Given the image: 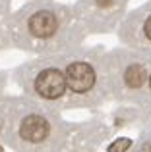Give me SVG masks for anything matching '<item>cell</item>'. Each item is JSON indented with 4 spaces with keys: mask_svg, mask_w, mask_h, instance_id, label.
<instances>
[{
    "mask_svg": "<svg viewBox=\"0 0 151 152\" xmlns=\"http://www.w3.org/2000/svg\"><path fill=\"white\" fill-rule=\"evenodd\" d=\"M85 37L72 6L54 0H29L8 15L0 27L2 45L37 56H54L78 48Z\"/></svg>",
    "mask_w": 151,
    "mask_h": 152,
    "instance_id": "6da1fadb",
    "label": "cell"
},
{
    "mask_svg": "<svg viewBox=\"0 0 151 152\" xmlns=\"http://www.w3.org/2000/svg\"><path fill=\"white\" fill-rule=\"evenodd\" d=\"M103 46H78L68 52H62V71L66 79L70 106H89L103 100L107 94L103 79Z\"/></svg>",
    "mask_w": 151,
    "mask_h": 152,
    "instance_id": "7a4b0ae2",
    "label": "cell"
},
{
    "mask_svg": "<svg viewBox=\"0 0 151 152\" xmlns=\"http://www.w3.org/2000/svg\"><path fill=\"white\" fill-rule=\"evenodd\" d=\"M151 67V56L132 48H113L103 54V79L107 94L118 100L141 102Z\"/></svg>",
    "mask_w": 151,
    "mask_h": 152,
    "instance_id": "3957f363",
    "label": "cell"
},
{
    "mask_svg": "<svg viewBox=\"0 0 151 152\" xmlns=\"http://www.w3.org/2000/svg\"><path fill=\"white\" fill-rule=\"evenodd\" d=\"M19 87L39 104H60L66 102V79L62 71L60 54L39 56L37 60L25 62L14 73Z\"/></svg>",
    "mask_w": 151,
    "mask_h": 152,
    "instance_id": "277c9868",
    "label": "cell"
},
{
    "mask_svg": "<svg viewBox=\"0 0 151 152\" xmlns=\"http://www.w3.org/2000/svg\"><path fill=\"white\" fill-rule=\"evenodd\" d=\"M130 0H78L72 6L85 35L110 33L128 14Z\"/></svg>",
    "mask_w": 151,
    "mask_h": 152,
    "instance_id": "5b68a950",
    "label": "cell"
},
{
    "mask_svg": "<svg viewBox=\"0 0 151 152\" xmlns=\"http://www.w3.org/2000/svg\"><path fill=\"white\" fill-rule=\"evenodd\" d=\"M116 35L122 46L151 56V0L124 15Z\"/></svg>",
    "mask_w": 151,
    "mask_h": 152,
    "instance_id": "8992f818",
    "label": "cell"
},
{
    "mask_svg": "<svg viewBox=\"0 0 151 152\" xmlns=\"http://www.w3.org/2000/svg\"><path fill=\"white\" fill-rule=\"evenodd\" d=\"M23 106L16 108L19 114L18 119V137L27 145H39L47 141L53 133V121L49 119L47 112L39 106V102L21 100Z\"/></svg>",
    "mask_w": 151,
    "mask_h": 152,
    "instance_id": "52a82bcc",
    "label": "cell"
},
{
    "mask_svg": "<svg viewBox=\"0 0 151 152\" xmlns=\"http://www.w3.org/2000/svg\"><path fill=\"white\" fill-rule=\"evenodd\" d=\"M132 146V141L130 139H118V141H114L113 145L109 146V152H126Z\"/></svg>",
    "mask_w": 151,
    "mask_h": 152,
    "instance_id": "ba28073f",
    "label": "cell"
},
{
    "mask_svg": "<svg viewBox=\"0 0 151 152\" xmlns=\"http://www.w3.org/2000/svg\"><path fill=\"white\" fill-rule=\"evenodd\" d=\"M140 104H144V106H149V108H151V67H149V73H147V83H145L144 98H141Z\"/></svg>",
    "mask_w": 151,
    "mask_h": 152,
    "instance_id": "9c48e42d",
    "label": "cell"
},
{
    "mask_svg": "<svg viewBox=\"0 0 151 152\" xmlns=\"http://www.w3.org/2000/svg\"><path fill=\"white\" fill-rule=\"evenodd\" d=\"M10 6H12V0H0V25L10 15Z\"/></svg>",
    "mask_w": 151,
    "mask_h": 152,
    "instance_id": "30bf717a",
    "label": "cell"
},
{
    "mask_svg": "<svg viewBox=\"0 0 151 152\" xmlns=\"http://www.w3.org/2000/svg\"><path fill=\"white\" fill-rule=\"evenodd\" d=\"M140 152H151V139L144 141V145L140 146Z\"/></svg>",
    "mask_w": 151,
    "mask_h": 152,
    "instance_id": "8fae6325",
    "label": "cell"
},
{
    "mask_svg": "<svg viewBox=\"0 0 151 152\" xmlns=\"http://www.w3.org/2000/svg\"><path fill=\"white\" fill-rule=\"evenodd\" d=\"M0 152H4V148H2V146H0Z\"/></svg>",
    "mask_w": 151,
    "mask_h": 152,
    "instance_id": "7c38bea8",
    "label": "cell"
},
{
    "mask_svg": "<svg viewBox=\"0 0 151 152\" xmlns=\"http://www.w3.org/2000/svg\"><path fill=\"white\" fill-rule=\"evenodd\" d=\"M0 46H2V41H0Z\"/></svg>",
    "mask_w": 151,
    "mask_h": 152,
    "instance_id": "4fadbf2b",
    "label": "cell"
}]
</instances>
